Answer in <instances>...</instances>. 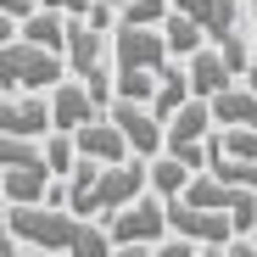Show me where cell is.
I'll use <instances>...</instances> for the list:
<instances>
[{"instance_id":"cell-1","label":"cell","mask_w":257,"mask_h":257,"mask_svg":"<svg viewBox=\"0 0 257 257\" xmlns=\"http://www.w3.org/2000/svg\"><path fill=\"white\" fill-rule=\"evenodd\" d=\"M6 229L45 257H106L117 246L112 229H95L90 212H73V207H56V201H12Z\"/></svg>"},{"instance_id":"cell-2","label":"cell","mask_w":257,"mask_h":257,"mask_svg":"<svg viewBox=\"0 0 257 257\" xmlns=\"http://www.w3.org/2000/svg\"><path fill=\"white\" fill-rule=\"evenodd\" d=\"M67 51L34 45V39H6L0 45V95H23V90H56L67 78Z\"/></svg>"},{"instance_id":"cell-3","label":"cell","mask_w":257,"mask_h":257,"mask_svg":"<svg viewBox=\"0 0 257 257\" xmlns=\"http://www.w3.org/2000/svg\"><path fill=\"white\" fill-rule=\"evenodd\" d=\"M106 229L128 251H157L168 240V229H174V224H168V196H140V201L117 207L112 218H106Z\"/></svg>"},{"instance_id":"cell-4","label":"cell","mask_w":257,"mask_h":257,"mask_svg":"<svg viewBox=\"0 0 257 257\" xmlns=\"http://www.w3.org/2000/svg\"><path fill=\"white\" fill-rule=\"evenodd\" d=\"M151 185V157H135V162H106L101 168V179H95V196H90V218H112L117 207L128 201H140Z\"/></svg>"},{"instance_id":"cell-5","label":"cell","mask_w":257,"mask_h":257,"mask_svg":"<svg viewBox=\"0 0 257 257\" xmlns=\"http://www.w3.org/2000/svg\"><path fill=\"white\" fill-rule=\"evenodd\" d=\"M56 128L45 90H23V95H0V135H28V140H45Z\"/></svg>"},{"instance_id":"cell-6","label":"cell","mask_w":257,"mask_h":257,"mask_svg":"<svg viewBox=\"0 0 257 257\" xmlns=\"http://www.w3.org/2000/svg\"><path fill=\"white\" fill-rule=\"evenodd\" d=\"M73 140H78V157H95V162H128V157H135V146H128L123 123L112 112H101L84 128H73Z\"/></svg>"},{"instance_id":"cell-7","label":"cell","mask_w":257,"mask_h":257,"mask_svg":"<svg viewBox=\"0 0 257 257\" xmlns=\"http://www.w3.org/2000/svg\"><path fill=\"white\" fill-rule=\"evenodd\" d=\"M106 106L95 101V90L84 84L78 73H67L56 90H51V117H56V128H84L90 117H101Z\"/></svg>"},{"instance_id":"cell-8","label":"cell","mask_w":257,"mask_h":257,"mask_svg":"<svg viewBox=\"0 0 257 257\" xmlns=\"http://www.w3.org/2000/svg\"><path fill=\"white\" fill-rule=\"evenodd\" d=\"M240 73L229 67V56L218 51V45H201L196 56H190V90L201 95V101H212V95H224L229 84H235Z\"/></svg>"},{"instance_id":"cell-9","label":"cell","mask_w":257,"mask_h":257,"mask_svg":"<svg viewBox=\"0 0 257 257\" xmlns=\"http://www.w3.org/2000/svg\"><path fill=\"white\" fill-rule=\"evenodd\" d=\"M51 162H17V168H6L0 174V196L6 201H45L51 196Z\"/></svg>"},{"instance_id":"cell-10","label":"cell","mask_w":257,"mask_h":257,"mask_svg":"<svg viewBox=\"0 0 257 257\" xmlns=\"http://www.w3.org/2000/svg\"><path fill=\"white\" fill-rule=\"evenodd\" d=\"M101 56H106V34H101L90 17H73V34H67V67L84 78L90 67H101Z\"/></svg>"},{"instance_id":"cell-11","label":"cell","mask_w":257,"mask_h":257,"mask_svg":"<svg viewBox=\"0 0 257 257\" xmlns=\"http://www.w3.org/2000/svg\"><path fill=\"white\" fill-rule=\"evenodd\" d=\"M174 6H179V12H190V17L207 28L212 45H218L224 34H235V28H240V23H235V6H240V0H174Z\"/></svg>"},{"instance_id":"cell-12","label":"cell","mask_w":257,"mask_h":257,"mask_svg":"<svg viewBox=\"0 0 257 257\" xmlns=\"http://www.w3.org/2000/svg\"><path fill=\"white\" fill-rule=\"evenodd\" d=\"M212 112H218V128L257 123V90H251V84H229L224 95H212Z\"/></svg>"},{"instance_id":"cell-13","label":"cell","mask_w":257,"mask_h":257,"mask_svg":"<svg viewBox=\"0 0 257 257\" xmlns=\"http://www.w3.org/2000/svg\"><path fill=\"white\" fill-rule=\"evenodd\" d=\"M196 90H190V67H174V62H168L162 67V78H157V95H151V106H157V117L168 123V117H174L185 101H190Z\"/></svg>"},{"instance_id":"cell-14","label":"cell","mask_w":257,"mask_h":257,"mask_svg":"<svg viewBox=\"0 0 257 257\" xmlns=\"http://www.w3.org/2000/svg\"><path fill=\"white\" fill-rule=\"evenodd\" d=\"M162 34H168V51H174V56H196L201 51V39H207V28L190 17V12H168V23H162Z\"/></svg>"},{"instance_id":"cell-15","label":"cell","mask_w":257,"mask_h":257,"mask_svg":"<svg viewBox=\"0 0 257 257\" xmlns=\"http://www.w3.org/2000/svg\"><path fill=\"white\" fill-rule=\"evenodd\" d=\"M190 179H196V168H185L174 151H168V157H151V190H157V196H179Z\"/></svg>"},{"instance_id":"cell-16","label":"cell","mask_w":257,"mask_h":257,"mask_svg":"<svg viewBox=\"0 0 257 257\" xmlns=\"http://www.w3.org/2000/svg\"><path fill=\"white\" fill-rule=\"evenodd\" d=\"M45 162H51V174H73V168H78L73 128H51V135H45Z\"/></svg>"},{"instance_id":"cell-17","label":"cell","mask_w":257,"mask_h":257,"mask_svg":"<svg viewBox=\"0 0 257 257\" xmlns=\"http://www.w3.org/2000/svg\"><path fill=\"white\" fill-rule=\"evenodd\" d=\"M45 6H56V12H67V17H90L95 0H45Z\"/></svg>"},{"instance_id":"cell-18","label":"cell","mask_w":257,"mask_h":257,"mask_svg":"<svg viewBox=\"0 0 257 257\" xmlns=\"http://www.w3.org/2000/svg\"><path fill=\"white\" fill-rule=\"evenodd\" d=\"M246 84H251V90H257V62H251V67H246Z\"/></svg>"},{"instance_id":"cell-19","label":"cell","mask_w":257,"mask_h":257,"mask_svg":"<svg viewBox=\"0 0 257 257\" xmlns=\"http://www.w3.org/2000/svg\"><path fill=\"white\" fill-rule=\"evenodd\" d=\"M251 62H257V34H251Z\"/></svg>"},{"instance_id":"cell-20","label":"cell","mask_w":257,"mask_h":257,"mask_svg":"<svg viewBox=\"0 0 257 257\" xmlns=\"http://www.w3.org/2000/svg\"><path fill=\"white\" fill-rule=\"evenodd\" d=\"M251 235H257V229H251Z\"/></svg>"}]
</instances>
